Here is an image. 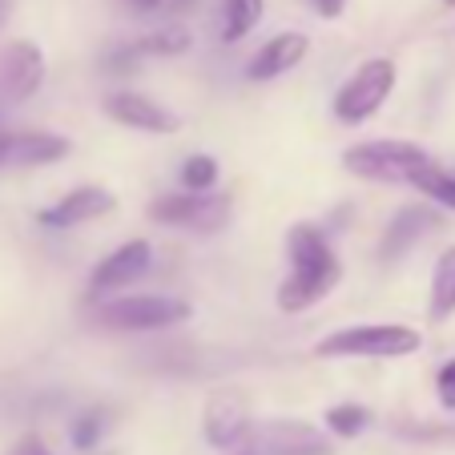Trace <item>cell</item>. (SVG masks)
<instances>
[{
    "mask_svg": "<svg viewBox=\"0 0 455 455\" xmlns=\"http://www.w3.org/2000/svg\"><path fill=\"white\" fill-rule=\"evenodd\" d=\"M395 81H399V69L391 57H371L363 60L359 69L339 85L335 93V117L347 121V125H359V121L375 117L379 109L387 105V97L395 93Z\"/></svg>",
    "mask_w": 455,
    "mask_h": 455,
    "instance_id": "obj_4",
    "label": "cell"
},
{
    "mask_svg": "<svg viewBox=\"0 0 455 455\" xmlns=\"http://www.w3.org/2000/svg\"><path fill=\"white\" fill-rule=\"evenodd\" d=\"M435 395H439V407H443V411H455V359L439 367Z\"/></svg>",
    "mask_w": 455,
    "mask_h": 455,
    "instance_id": "obj_24",
    "label": "cell"
},
{
    "mask_svg": "<svg viewBox=\"0 0 455 455\" xmlns=\"http://www.w3.org/2000/svg\"><path fill=\"white\" fill-rule=\"evenodd\" d=\"M262 20V0H222V41L234 44Z\"/></svg>",
    "mask_w": 455,
    "mask_h": 455,
    "instance_id": "obj_17",
    "label": "cell"
},
{
    "mask_svg": "<svg viewBox=\"0 0 455 455\" xmlns=\"http://www.w3.org/2000/svg\"><path fill=\"white\" fill-rule=\"evenodd\" d=\"M347 173L367 181H403L411 186L419 178V170H427L431 157L427 149L411 146V141H363V146H351L343 154Z\"/></svg>",
    "mask_w": 455,
    "mask_h": 455,
    "instance_id": "obj_3",
    "label": "cell"
},
{
    "mask_svg": "<svg viewBox=\"0 0 455 455\" xmlns=\"http://www.w3.org/2000/svg\"><path fill=\"white\" fill-rule=\"evenodd\" d=\"M105 113L117 125L141 129V133H178V113H170L165 105H157L146 93H109L105 97Z\"/></svg>",
    "mask_w": 455,
    "mask_h": 455,
    "instance_id": "obj_13",
    "label": "cell"
},
{
    "mask_svg": "<svg viewBox=\"0 0 455 455\" xmlns=\"http://www.w3.org/2000/svg\"><path fill=\"white\" fill-rule=\"evenodd\" d=\"M455 310V246L447 250L435 262V275H431V318L443 323Z\"/></svg>",
    "mask_w": 455,
    "mask_h": 455,
    "instance_id": "obj_16",
    "label": "cell"
},
{
    "mask_svg": "<svg viewBox=\"0 0 455 455\" xmlns=\"http://www.w3.org/2000/svg\"><path fill=\"white\" fill-rule=\"evenodd\" d=\"M113 206H117V198H113L109 189H101V186H77V189H69V194H65L60 202L44 206L41 214H36V222L49 226V230H69V226L105 218Z\"/></svg>",
    "mask_w": 455,
    "mask_h": 455,
    "instance_id": "obj_12",
    "label": "cell"
},
{
    "mask_svg": "<svg viewBox=\"0 0 455 455\" xmlns=\"http://www.w3.org/2000/svg\"><path fill=\"white\" fill-rule=\"evenodd\" d=\"M310 4H315L318 17H327V20L343 17V9H347V0H310Z\"/></svg>",
    "mask_w": 455,
    "mask_h": 455,
    "instance_id": "obj_27",
    "label": "cell"
},
{
    "mask_svg": "<svg viewBox=\"0 0 455 455\" xmlns=\"http://www.w3.org/2000/svg\"><path fill=\"white\" fill-rule=\"evenodd\" d=\"M399 435H407V439H455V423L451 427H399Z\"/></svg>",
    "mask_w": 455,
    "mask_h": 455,
    "instance_id": "obj_25",
    "label": "cell"
},
{
    "mask_svg": "<svg viewBox=\"0 0 455 455\" xmlns=\"http://www.w3.org/2000/svg\"><path fill=\"white\" fill-rule=\"evenodd\" d=\"M367 423H371V411L363 403H335L327 411V431H331V435H339V439L363 435V431H367Z\"/></svg>",
    "mask_w": 455,
    "mask_h": 455,
    "instance_id": "obj_20",
    "label": "cell"
},
{
    "mask_svg": "<svg viewBox=\"0 0 455 455\" xmlns=\"http://www.w3.org/2000/svg\"><path fill=\"white\" fill-rule=\"evenodd\" d=\"M447 4H455V0H447Z\"/></svg>",
    "mask_w": 455,
    "mask_h": 455,
    "instance_id": "obj_31",
    "label": "cell"
},
{
    "mask_svg": "<svg viewBox=\"0 0 455 455\" xmlns=\"http://www.w3.org/2000/svg\"><path fill=\"white\" fill-rule=\"evenodd\" d=\"M105 427H109V411H105V407H89V411H81L69 427L73 447H81V451L97 447V439L105 435Z\"/></svg>",
    "mask_w": 455,
    "mask_h": 455,
    "instance_id": "obj_22",
    "label": "cell"
},
{
    "mask_svg": "<svg viewBox=\"0 0 455 455\" xmlns=\"http://www.w3.org/2000/svg\"><path fill=\"white\" fill-rule=\"evenodd\" d=\"M165 0H129V9H138V12H154V9H162Z\"/></svg>",
    "mask_w": 455,
    "mask_h": 455,
    "instance_id": "obj_28",
    "label": "cell"
},
{
    "mask_svg": "<svg viewBox=\"0 0 455 455\" xmlns=\"http://www.w3.org/2000/svg\"><path fill=\"white\" fill-rule=\"evenodd\" d=\"M286 254H291V275L278 286V307L291 310V315L323 302L339 286V278H343V267H339L327 234L310 222L291 226V234H286Z\"/></svg>",
    "mask_w": 455,
    "mask_h": 455,
    "instance_id": "obj_1",
    "label": "cell"
},
{
    "mask_svg": "<svg viewBox=\"0 0 455 455\" xmlns=\"http://www.w3.org/2000/svg\"><path fill=\"white\" fill-rule=\"evenodd\" d=\"M189 41H194V36H189L186 28L170 25V28H157V33L141 36L138 49H141V57H181V52L189 49Z\"/></svg>",
    "mask_w": 455,
    "mask_h": 455,
    "instance_id": "obj_19",
    "label": "cell"
},
{
    "mask_svg": "<svg viewBox=\"0 0 455 455\" xmlns=\"http://www.w3.org/2000/svg\"><path fill=\"white\" fill-rule=\"evenodd\" d=\"M411 186L419 189L427 202H435V206H443V210H451L455 214V173L439 170V165L431 162L427 170H419V178H415Z\"/></svg>",
    "mask_w": 455,
    "mask_h": 455,
    "instance_id": "obj_18",
    "label": "cell"
},
{
    "mask_svg": "<svg viewBox=\"0 0 455 455\" xmlns=\"http://www.w3.org/2000/svg\"><path fill=\"white\" fill-rule=\"evenodd\" d=\"M189 4H198V0H165V9L170 12H186Z\"/></svg>",
    "mask_w": 455,
    "mask_h": 455,
    "instance_id": "obj_29",
    "label": "cell"
},
{
    "mask_svg": "<svg viewBox=\"0 0 455 455\" xmlns=\"http://www.w3.org/2000/svg\"><path fill=\"white\" fill-rule=\"evenodd\" d=\"M307 52H310V41L302 33H278L254 52L246 77L250 81H275V77H283V73H291L294 65H302Z\"/></svg>",
    "mask_w": 455,
    "mask_h": 455,
    "instance_id": "obj_14",
    "label": "cell"
},
{
    "mask_svg": "<svg viewBox=\"0 0 455 455\" xmlns=\"http://www.w3.org/2000/svg\"><path fill=\"white\" fill-rule=\"evenodd\" d=\"M181 186L186 194H210L218 186V162L210 154H194L181 165Z\"/></svg>",
    "mask_w": 455,
    "mask_h": 455,
    "instance_id": "obj_21",
    "label": "cell"
},
{
    "mask_svg": "<svg viewBox=\"0 0 455 455\" xmlns=\"http://www.w3.org/2000/svg\"><path fill=\"white\" fill-rule=\"evenodd\" d=\"M9 9H12V0H0V25H4V17H9Z\"/></svg>",
    "mask_w": 455,
    "mask_h": 455,
    "instance_id": "obj_30",
    "label": "cell"
},
{
    "mask_svg": "<svg viewBox=\"0 0 455 455\" xmlns=\"http://www.w3.org/2000/svg\"><path fill=\"white\" fill-rule=\"evenodd\" d=\"M234 202L226 194H165V198L149 202V218L162 226H178V230H198L214 234L230 222Z\"/></svg>",
    "mask_w": 455,
    "mask_h": 455,
    "instance_id": "obj_7",
    "label": "cell"
},
{
    "mask_svg": "<svg viewBox=\"0 0 455 455\" xmlns=\"http://www.w3.org/2000/svg\"><path fill=\"white\" fill-rule=\"evenodd\" d=\"M9 455H52V451H49V443H44L41 435H25V439H17V443H12Z\"/></svg>",
    "mask_w": 455,
    "mask_h": 455,
    "instance_id": "obj_26",
    "label": "cell"
},
{
    "mask_svg": "<svg viewBox=\"0 0 455 455\" xmlns=\"http://www.w3.org/2000/svg\"><path fill=\"white\" fill-rule=\"evenodd\" d=\"M149 262H154V246H149L146 238L121 242L113 254H105L101 262L93 267V275H89V291H93V294L125 291L129 283H138V278L146 275Z\"/></svg>",
    "mask_w": 455,
    "mask_h": 455,
    "instance_id": "obj_8",
    "label": "cell"
},
{
    "mask_svg": "<svg viewBox=\"0 0 455 455\" xmlns=\"http://www.w3.org/2000/svg\"><path fill=\"white\" fill-rule=\"evenodd\" d=\"M44 81V52L33 41H17L0 52V105L25 101Z\"/></svg>",
    "mask_w": 455,
    "mask_h": 455,
    "instance_id": "obj_9",
    "label": "cell"
},
{
    "mask_svg": "<svg viewBox=\"0 0 455 455\" xmlns=\"http://www.w3.org/2000/svg\"><path fill=\"white\" fill-rule=\"evenodd\" d=\"M202 427H206V439L214 447L234 451V447L246 443L254 419H250L246 399H242L238 391H218V395H210L206 411H202Z\"/></svg>",
    "mask_w": 455,
    "mask_h": 455,
    "instance_id": "obj_11",
    "label": "cell"
},
{
    "mask_svg": "<svg viewBox=\"0 0 455 455\" xmlns=\"http://www.w3.org/2000/svg\"><path fill=\"white\" fill-rule=\"evenodd\" d=\"M189 318V307L170 294H129L97 307V327L105 331H165Z\"/></svg>",
    "mask_w": 455,
    "mask_h": 455,
    "instance_id": "obj_5",
    "label": "cell"
},
{
    "mask_svg": "<svg viewBox=\"0 0 455 455\" xmlns=\"http://www.w3.org/2000/svg\"><path fill=\"white\" fill-rule=\"evenodd\" d=\"M427 230H435V214L423 210V206H403L395 218H391V226H387L383 242H379V254L391 262V258L407 254V250H411Z\"/></svg>",
    "mask_w": 455,
    "mask_h": 455,
    "instance_id": "obj_15",
    "label": "cell"
},
{
    "mask_svg": "<svg viewBox=\"0 0 455 455\" xmlns=\"http://www.w3.org/2000/svg\"><path fill=\"white\" fill-rule=\"evenodd\" d=\"M69 154V141L44 129H0V170L17 165H52Z\"/></svg>",
    "mask_w": 455,
    "mask_h": 455,
    "instance_id": "obj_10",
    "label": "cell"
},
{
    "mask_svg": "<svg viewBox=\"0 0 455 455\" xmlns=\"http://www.w3.org/2000/svg\"><path fill=\"white\" fill-rule=\"evenodd\" d=\"M138 60H141L138 44H117V49L105 52V73H129L138 69Z\"/></svg>",
    "mask_w": 455,
    "mask_h": 455,
    "instance_id": "obj_23",
    "label": "cell"
},
{
    "mask_svg": "<svg viewBox=\"0 0 455 455\" xmlns=\"http://www.w3.org/2000/svg\"><path fill=\"white\" fill-rule=\"evenodd\" d=\"M242 455H335V447L315 423L258 419L242 443Z\"/></svg>",
    "mask_w": 455,
    "mask_h": 455,
    "instance_id": "obj_6",
    "label": "cell"
},
{
    "mask_svg": "<svg viewBox=\"0 0 455 455\" xmlns=\"http://www.w3.org/2000/svg\"><path fill=\"white\" fill-rule=\"evenodd\" d=\"M423 347V335L403 323H367V327H347L327 335L315 347L323 359H403Z\"/></svg>",
    "mask_w": 455,
    "mask_h": 455,
    "instance_id": "obj_2",
    "label": "cell"
}]
</instances>
